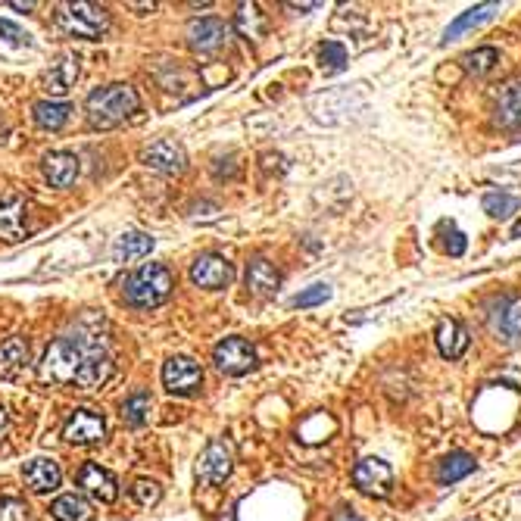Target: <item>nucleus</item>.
Wrapping results in <instances>:
<instances>
[{
    "instance_id": "42",
    "label": "nucleus",
    "mask_w": 521,
    "mask_h": 521,
    "mask_svg": "<svg viewBox=\"0 0 521 521\" xmlns=\"http://www.w3.org/2000/svg\"><path fill=\"white\" fill-rule=\"evenodd\" d=\"M512 238H521V222H518V225L512 228Z\"/></svg>"
},
{
    "instance_id": "13",
    "label": "nucleus",
    "mask_w": 521,
    "mask_h": 521,
    "mask_svg": "<svg viewBox=\"0 0 521 521\" xmlns=\"http://www.w3.org/2000/svg\"><path fill=\"white\" fill-rule=\"evenodd\" d=\"M141 163L156 169V172H166V175H175L185 169V150H181L175 141H153L150 147L141 150Z\"/></svg>"
},
{
    "instance_id": "20",
    "label": "nucleus",
    "mask_w": 521,
    "mask_h": 521,
    "mask_svg": "<svg viewBox=\"0 0 521 521\" xmlns=\"http://www.w3.org/2000/svg\"><path fill=\"white\" fill-rule=\"evenodd\" d=\"M500 13V4H478V7H472V10H465V13H459L453 22H450V29L444 32V44H450V41H456L459 35H465V32H472V29H478L481 22H487V19H493Z\"/></svg>"
},
{
    "instance_id": "21",
    "label": "nucleus",
    "mask_w": 521,
    "mask_h": 521,
    "mask_svg": "<svg viewBox=\"0 0 521 521\" xmlns=\"http://www.w3.org/2000/svg\"><path fill=\"white\" fill-rule=\"evenodd\" d=\"M25 362H29V344H25V337H7V341L0 344V378H16Z\"/></svg>"
},
{
    "instance_id": "10",
    "label": "nucleus",
    "mask_w": 521,
    "mask_h": 521,
    "mask_svg": "<svg viewBox=\"0 0 521 521\" xmlns=\"http://www.w3.org/2000/svg\"><path fill=\"white\" fill-rule=\"evenodd\" d=\"M228 35H231V25L228 22H222L216 16H206V19L191 22L188 44L197 50V54H213V50H219V47L228 44Z\"/></svg>"
},
{
    "instance_id": "38",
    "label": "nucleus",
    "mask_w": 521,
    "mask_h": 521,
    "mask_svg": "<svg viewBox=\"0 0 521 521\" xmlns=\"http://www.w3.org/2000/svg\"><path fill=\"white\" fill-rule=\"evenodd\" d=\"M7 422H10V419H7V409L0 406V437H4V431H7Z\"/></svg>"
},
{
    "instance_id": "14",
    "label": "nucleus",
    "mask_w": 521,
    "mask_h": 521,
    "mask_svg": "<svg viewBox=\"0 0 521 521\" xmlns=\"http://www.w3.org/2000/svg\"><path fill=\"white\" fill-rule=\"evenodd\" d=\"M197 475L206 484H222L231 475V447L225 444V440H213V444L203 450Z\"/></svg>"
},
{
    "instance_id": "27",
    "label": "nucleus",
    "mask_w": 521,
    "mask_h": 521,
    "mask_svg": "<svg viewBox=\"0 0 521 521\" xmlns=\"http://www.w3.org/2000/svg\"><path fill=\"white\" fill-rule=\"evenodd\" d=\"M497 119L506 128H521V85H512L497 100Z\"/></svg>"
},
{
    "instance_id": "1",
    "label": "nucleus",
    "mask_w": 521,
    "mask_h": 521,
    "mask_svg": "<svg viewBox=\"0 0 521 521\" xmlns=\"http://www.w3.org/2000/svg\"><path fill=\"white\" fill-rule=\"evenodd\" d=\"M100 356H110L107 337L100 334L97 319L88 316L75 325V331L57 337V341L47 347L38 375H41V381H50V384H78L88 362H94Z\"/></svg>"
},
{
    "instance_id": "8",
    "label": "nucleus",
    "mask_w": 521,
    "mask_h": 521,
    "mask_svg": "<svg viewBox=\"0 0 521 521\" xmlns=\"http://www.w3.org/2000/svg\"><path fill=\"white\" fill-rule=\"evenodd\" d=\"M219 372L225 375H247L256 366V350L244 341V337H225L213 353Z\"/></svg>"
},
{
    "instance_id": "24",
    "label": "nucleus",
    "mask_w": 521,
    "mask_h": 521,
    "mask_svg": "<svg viewBox=\"0 0 521 521\" xmlns=\"http://www.w3.org/2000/svg\"><path fill=\"white\" fill-rule=\"evenodd\" d=\"M50 512H54L57 521H91L94 518V506L85 497H78V493H66V497L54 500Z\"/></svg>"
},
{
    "instance_id": "25",
    "label": "nucleus",
    "mask_w": 521,
    "mask_h": 521,
    "mask_svg": "<svg viewBox=\"0 0 521 521\" xmlns=\"http://www.w3.org/2000/svg\"><path fill=\"white\" fill-rule=\"evenodd\" d=\"M475 472V459L468 453H450L444 462H440V472H437V481L440 484H456L462 481L465 475Z\"/></svg>"
},
{
    "instance_id": "4",
    "label": "nucleus",
    "mask_w": 521,
    "mask_h": 521,
    "mask_svg": "<svg viewBox=\"0 0 521 521\" xmlns=\"http://www.w3.org/2000/svg\"><path fill=\"white\" fill-rule=\"evenodd\" d=\"M60 25L75 35V38H100L103 32H107V25H110V16L103 7H94V4H63L60 13H57Z\"/></svg>"
},
{
    "instance_id": "28",
    "label": "nucleus",
    "mask_w": 521,
    "mask_h": 521,
    "mask_svg": "<svg viewBox=\"0 0 521 521\" xmlns=\"http://www.w3.org/2000/svg\"><path fill=\"white\" fill-rule=\"evenodd\" d=\"M497 63H500L497 47H478V50H472V54L462 57V66L468 75H490L493 69H497Z\"/></svg>"
},
{
    "instance_id": "41",
    "label": "nucleus",
    "mask_w": 521,
    "mask_h": 521,
    "mask_svg": "<svg viewBox=\"0 0 521 521\" xmlns=\"http://www.w3.org/2000/svg\"><path fill=\"white\" fill-rule=\"evenodd\" d=\"M337 521H362V518H356V515H347V509L337 515Z\"/></svg>"
},
{
    "instance_id": "23",
    "label": "nucleus",
    "mask_w": 521,
    "mask_h": 521,
    "mask_svg": "<svg viewBox=\"0 0 521 521\" xmlns=\"http://www.w3.org/2000/svg\"><path fill=\"white\" fill-rule=\"evenodd\" d=\"M75 78H78V60H75V57H63L54 69L47 72L44 91H47L50 97H60V94H66V91L75 85Z\"/></svg>"
},
{
    "instance_id": "31",
    "label": "nucleus",
    "mask_w": 521,
    "mask_h": 521,
    "mask_svg": "<svg viewBox=\"0 0 521 521\" xmlns=\"http://www.w3.org/2000/svg\"><path fill=\"white\" fill-rule=\"evenodd\" d=\"M319 60H322V69L328 72H341L347 66V47L341 41H325L319 47Z\"/></svg>"
},
{
    "instance_id": "33",
    "label": "nucleus",
    "mask_w": 521,
    "mask_h": 521,
    "mask_svg": "<svg viewBox=\"0 0 521 521\" xmlns=\"http://www.w3.org/2000/svg\"><path fill=\"white\" fill-rule=\"evenodd\" d=\"M0 521H32V509L16 497L0 500Z\"/></svg>"
},
{
    "instance_id": "29",
    "label": "nucleus",
    "mask_w": 521,
    "mask_h": 521,
    "mask_svg": "<svg viewBox=\"0 0 521 521\" xmlns=\"http://www.w3.org/2000/svg\"><path fill=\"white\" fill-rule=\"evenodd\" d=\"M234 25H238V32L244 38L256 41L259 35H263V29H266V19H263V13H259L256 4H241L238 16H234Z\"/></svg>"
},
{
    "instance_id": "35",
    "label": "nucleus",
    "mask_w": 521,
    "mask_h": 521,
    "mask_svg": "<svg viewBox=\"0 0 521 521\" xmlns=\"http://www.w3.org/2000/svg\"><path fill=\"white\" fill-rule=\"evenodd\" d=\"M132 497H135L141 506H153V503H160V484H156V481H147V478H141V481H135V487H132Z\"/></svg>"
},
{
    "instance_id": "2",
    "label": "nucleus",
    "mask_w": 521,
    "mask_h": 521,
    "mask_svg": "<svg viewBox=\"0 0 521 521\" xmlns=\"http://www.w3.org/2000/svg\"><path fill=\"white\" fill-rule=\"evenodd\" d=\"M138 94L135 88L128 85H107V88H97L88 94L85 100V113L88 122L94 128H113L119 122H125L132 113H138Z\"/></svg>"
},
{
    "instance_id": "3",
    "label": "nucleus",
    "mask_w": 521,
    "mask_h": 521,
    "mask_svg": "<svg viewBox=\"0 0 521 521\" xmlns=\"http://www.w3.org/2000/svg\"><path fill=\"white\" fill-rule=\"evenodd\" d=\"M122 291L132 306H141V309L160 306L172 294V272L160 263H147L122 281Z\"/></svg>"
},
{
    "instance_id": "39",
    "label": "nucleus",
    "mask_w": 521,
    "mask_h": 521,
    "mask_svg": "<svg viewBox=\"0 0 521 521\" xmlns=\"http://www.w3.org/2000/svg\"><path fill=\"white\" fill-rule=\"evenodd\" d=\"M10 7H13V10H35V4H22V0H13Z\"/></svg>"
},
{
    "instance_id": "30",
    "label": "nucleus",
    "mask_w": 521,
    "mask_h": 521,
    "mask_svg": "<svg viewBox=\"0 0 521 521\" xmlns=\"http://www.w3.org/2000/svg\"><path fill=\"white\" fill-rule=\"evenodd\" d=\"M481 206H484V213H487V216H493V219H509L512 213H518L521 200H518L515 194L493 191V194H487V197L481 200Z\"/></svg>"
},
{
    "instance_id": "19",
    "label": "nucleus",
    "mask_w": 521,
    "mask_h": 521,
    "mask_svg": "<svg viewBox=\"0 0 521 521\" xmlns=\"http://www.w3.org/2000/svg\"><path fill=\"white\" fill-rule=\"evenodd\" d=\"M63 481V472H60V465L54 459H32L29 465H25V484H29L35 493H50V490H57Z\"/></svg>"
},
{
    "instance_id": "11",
    "label": "nucleus",
    "mask_w": 521,
    "mask_h": 521,
    "mask_svg": "<svg viewBox=\"0 0 521 521\" xmlns=\"http://www.w3.org/2000/svg\"><path fill=\"white\" fill-rule=\"evenodd\" d=\"M25 216H29V203L22 197H0V241L16 244L29 238Z\"/></svg>"
},
{
    "instance_id": "36",
    "label": "nucleus",
    "mask_w": 521,
    "mask_h": 521,
    "mask_svg": "<svg viewBox=\"0 0 521 521\" xmlns=\"http://www.w3.org/2000/svg\"><path fill=\"white\" fill-rule=\"evenodd\" d=\"M0 35H4L10 44H22V41H29V35H25L19 25H13L10 19H0Z\"/></svg>"
},
{
    "instance_id": "12",
    "label": "nucleus",
    "mask_w": 521,
    "mask_h": 521,
    "mask_svg": "<svg viewBox=\"0 0 521 521\" xmlns=\"http://www.w3.org/2000/svg\"><path fill=\"white\" fill-rule=\"evenodd\" d=\"M490 328L503 344H518L521 341V297L500 300L490 316Z\"/></svg>"
},
{
    "instance_id": "17",
    "label": "nucleus",
    "mask_w": 521,
    "mask_h": 521,
    "mask_svg": "<svg viewBox=\"0 0 521 521\" xmlns=\"http://www.w3.org/2000/svg\"><path fill=\"white\" fill-rule=\"evenodd\" d=\"M278 284H281V275L275 272V266L269 263V259L256 256L247 263V288L250 294L256 297H272L278 294Z\"/></svg>"
},
{
    "instance_id": "9",
    "label": "nucleus",
    "mask_w": 521,
    "mask_h": 521,
    "mask_svg": "<svg viewBox=\"0 0 521 521\" xmlns=\"http://www.w3.org/2000/svg\"><path fill=\"white\" fill-rule=\"evenodd\" d=\"M234 278V269L228 259L216 256V253H203L194 259L191 266V281L197 288H206V291H219V288H228Z\"/></svg>"
},
{
    "instance_id": "5",
    "label": "nucleus",
    "mask_w": 521,
    "mask_h": 521,
    "mask_svg": "<svg viewBox=\"0 0 521 521\" xmlns=\"http://www.w3.org/2000/svg\"><path fill=\"white\" fill-rule=\"evenodd\" d=\"M163 384L169 394H178V397H191L200 390L203 384V369L191 356H172L166 366H163Z\"/></svg>"
},
{
    "instance_id": "26",
    "label": "nucleus",
    "mask_w": 521,
    "mask_h": 521,
    "mask_svg": "<svg viewBox=\"0 0 521 521\" xmlns=\"http://www.w3.org/2000/svg\"><path fill=\"white\" fill-rule=\"evenodd\" d=\"M69 113H72L69 103H54V100L35 103V122H38L41 128H50V132H57V128H63V125L69 122Z\"/></svg>"
},
{
    "instance_id": "40",
    "label": "nucleus",
    "mask_w": 521,
    "mask_h": 521,
    "mask_svg": "<svg viewBox=\"0 0 521 521\" xmlns=\"http://www.w3.org/2000/svg\"><path fill=\"white\" fill-rule=\"evenodd\" d=\"M291 10H316L319 4H288Z\"/></svg>"
},
{
    "instance_id": "18",
    "label": "nucleus",
    "mask_w": 521,
    "mask_h": 521,
    "mask_svg": "<svg viewBox=\"0 0 521 521\" xmlns=\"http://www.w3.org/2000/svg\"><path fill=\"white\" fill-rule=\"evenodd\" d=\"M434 341H437L440 356L459 359V356L468 350V331H465L462 322H456V319H440V322H437V331H434Z\"/></svg>"
},
{
    "instance_id": "32",
    "label": "nucleus",
    "mask_w": 521,
    "mask_h": 521,
    "mask_svg": "<svg viewBox=\"0 0 521 521\" xmlns=\"http://www.w3.org/2000/svg\"><path fill=\"white\" fill-rule=\"evenodd\" d=\"M147 412H150V397L147 394H132L122 403V419L128 425H144Z\"/></svg>"
},
{
    "instance_id": "16",
    "label": "nucleus",
    "mask_w": 521,
    "mask_h": 521,
    "mask_svg": "<svg viewBox=\"0 0 521 521\" xmlns=\"http://www.w3.org/2000/svg\"><path fill=\"white\" fill-rule=\"evenodd\" d=\"M44 178L54 188H69L78 178V156L66 153V150H54L44 156Z\"/></svg>"
},
{
    "instance_id": "22",
    "label": "nucleus",
    "mask_w": 521,
    "mask_h": 521,
    "mask_svg": "<svg viewBox=\"0 0 521 521\" xmlns=\"http://www.w3.org/2000/svg\"><path fill=\"white\" fill-rule=\"evenodd\" d=\"M153 250V238L144 231H125L122 238L113 244V259L116 263H132V259H141Z\"/></svg>"
},
{
    "instance_id": "7",
    "label": "nucleus",
    "mask_w": 521,
    "mask_h": 521,
    "mask_svg": "<svg viewBox=\"0 0 521 521\" xmlns=\"http://www.w3.org/2000/svg\"><path fill=\"white\" fill-rule=\"evenodd\" d=\"M353 484L362 490V493H369V497H387L390 487H394V472H390V465L384 459H362L356 468H353Z\"/></svg>"
},
{
    "instance_id": "34",
    "label": "nucleus",
    "mask_w": 521,
    "mask_h": 521,
    "mask_svg": "<svg viewBox=\"0 0 521 521\" xmlns=\"http://www.w3.org/2000/svg\"><path fill=\"white\" fill-rule=\"evenodd\" d=\"M328 297H331L328 284H312V288H306L303 294H297V297H294V306H297V309H309V306H319V303H325Z\"/></svg>"
},
{
    "instance_id": "37",
    "label": "nucleus",
    "mask_w": 521,
    "mask_h": 521,
    "mask_svg": "<svg viewBox=\"0 0 521 521\" xmlns=\"http://www.w3.org/2000/svg\"><path fill=\"white\" fill-rule=\"evenodd\" d=\"M447 250H450L453 256H462V253H465V234H462V231H450Z\"/></svg>"
},
{
    "instance_id": "15",
    "label": "nucleus",
    "mask_w": 521,
    "mask_h": 521,
    "mask_svg": "<svg viewBox=\"0 0 521 521\" xmlns=\"http://www.w3.org/2000/svg\"><path fill=\"white\" fill-rule=\"evenodd\" d=\"M78 487H85L94 500H100V503H113L116 497H119V484H116V478L107 472V468H100V465H94V462H88V465H82V472H78Z\"/></svg>"
},
{
    "instance_id": "6",
    "label": "nucleus",
    "mask_w": 521,
    "mask_h": 521,
    "mask_svg": "<svg viewBox=\"0 0 521 521\" xmlns=\"http://www.w3.org/2000/svg\"><path fill=\"white\" fill-rule=\"evenodd\" d=\"M103 434H107V422H103V415L94 412V409H75L69 415V422L63 428V437L75 447H91V444H100Z\"/></svg>"
}]
</instances>
